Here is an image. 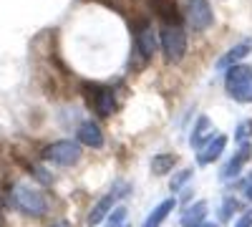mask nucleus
Returning <instances> with one entry per match:
<instances>
[{
  "label": "nucleus",
  "instance_id": "nucleus-21",
  "mask_svg": "<svg viewBox=\"0 0 252 227\" xmlns=\"http://www.w3.org/2000/svg\"><path fill=\"white\" fill-rule=\"evenodd\" d=\"M250 134H252V121H242L240 127H237V131H235V139L237 141H245Z\"/></svg>",
  "mask_w": 252,
  "mask_h": 227
},
{
  "label": "nucleus",
  "instance_id": "nucleus-11",
  "mask_svg": "<svg viewBox=\"0 0 252 227\" xmlns=\"http://www.w3.org/2000/svg\"><path fill=\"white\" fill-rule=\"evenodd\" d=\"M78 141L83 147H91V149H98L103 147V131L96 121H83L78 127Z\"/></svg>",
  "mask_w": 252,
  "mask_h": 227
},
{
  "label": "nucleus",
  "instance_id": "nucleus-5",
  "mask_svg": "<svg viewBox=\"0 0 252 227\" xmlns=\"http://www.w3.org/2000/svg\"><path fill=\"white\" fill-rule=\"evenodd\" d=\"M83 96H86L89 106L96 109L101 116H111V111L116 109L114 101V91L109 86H98V84H83Z\"/></svg>",
  "mask_w": 252,
  "mask_h": 227
},
{
  "label": "nucleus",
  "instance_id": "nucleus-20",
  "mask_svg": "<svg viewBox=\"0 0 252 227\" xmlns=\"http://www.w3.org/2000/svg\"><path fill=\"white\" fill-rule=\"evenodd\" d=\"M235 210H237V199L227 195V197L222 199V212H220V217H222V222H227L229 217H232V212H235Z\"/></svg>",
  "mask_w": 252,
  "mask_h": 227
},
{
  "label": "nucleus",
  "instance_id": "nucleus-12",
  "mask_svg": "<svg viewBox=\"0 0 252 227\" xmlns=\"http://www.w3.org/2000/svg\"><path fill=\"white\" fill-rule=\"evenodd\" d=\"M247 53H252V38H247V40H242V43H237L235 48H229V51L217 61V71H227L229 66L240 64V61H242Z\"/></svg>",
  "mask_w": 252,
  "mask_h": 227
},
{
  "label": "nucleus",
  "instance_id": "nucleus-1",
  "mask_svg": "<svg viewBox=\"0 0 252 227\" xmlns=\"http://www.w3.org/2000/svg\"><path fill=\"white\" fill-rule=\"evenodd\" d=\"M224 86L227 94L232 96L240 104H252V66L245 64H235L224 71Z\"/></svg>",
  "mask_w": 252,
  "mask_h": 227
},
{
  "label": "nucleus",
  "instance_id": "nucleus-24",
  "mask_svg": "<svg viewBox=\"0 0 252 227\" xmlns=\"http://www.w3.org/2000/svg\"><path fill=\"white\" fill-rule=\"evenodd\" d=\"M51 227H68L66 222H58V225H51Z\"/></svg>",
  "mask_w": 252,
  "mask_h": 227
},
{
  "label": "nucleus",
  "instance_id": "nucleus-17",
  "mask_svg": "<svg viewBox=\"0 0 252 227\" xmlns=\"http://www.w3.org/2000/svg\"><path fill=\"white\" fill-rule=\"evenodd\" d=\"M174 164H177V157L174 154H157V157H152V172L157 177H164V174L172 172Z\"/></svg>",
  "mask_w": 252,
  "mask_h": 227
},
{
  "label": "nucleus",
  "instance_id": "nucleus-15",
  "mask_svg": "<svg viewBox=\"0 0 252 227\" xmlns=\"http://www.w3.org/2000/svg\"><path fill=\"white\" fill-rule=\"evenodd\" d=\"M177 207V199L174 197H169V199H164V202H159L157 207L149 212V217L144 220V225L141 227H161V222L169 217V212Z\"/></svg>",
  "mask_w": 252,
  "mask_h": 227
},
{
  "label": "nucleus",
  "instance_id": "nucleus-10",
  "mask_svg": "<svg viewBox=\"0 0 252 227\" xmlns=\"http://www.w3.org/2000/svg\"><path fill=\"white\" fill-rule=\"evenodd\" d=\"M149 5H152L154 15L161 20L164 26H179L182 13H179V8H177L174 0H149Z\"/></svg>",
  "mask_w": 252,
  "mask_h": 227
},
{
  "label": "nucleus",
  "instance_id": "nucleus-6",
  "mask_svg": "<svg viewBox=\"0 0 252 227\" xmlns=\"http://www.w3.org/2000/svg\"><path fill=\"white\" fill-rule=\"evenodd\" d=\"M126 187V184L124 182H119L116 184V190L114 192H109V195H103L96 204H94V210L89 212V225L91 227H96V225H101L103 222V217H106L111 210H114V204H116V199L121 197V195H126V192H129V190H124Z\"/></svg>",
  "mask_w": 252,
  "mask_h": 227
},
{
  "label": "nucleus",
  "instance_id": "nucleus-4",
  "mask_svg": "<svg viewBox=\"0 0 252 227\" xmlns=\"http://www.w3.org/2000/svg\"><path fill=\"white\" fill-rule=\"evenodd\" d=\"M43 159L51 164H58V167H71V164H76L81 159V147L71 139H61L43 149Z\"/></svg>",
  "mask_w": 252,
  "mask_h": 227
},
{
  "label": "nucleus",
  "instance_id": "nucleus-7",
  "mask_svg": "<svg viewBox=\"0 0 252 227\" xmlns=\"http://www.w3.org/2000/svg\"><path fill=\"white\" fill-rule=\"evenodd\" d=\"M187 18H189V23H192V28H194V31H207L209 26L215 23L212 8H209L207 0H189Z\"/></svg>",
  "mask_w": 252,
  "mask_h": 227
},
{
  "label": "nucleus",
  "instance_id": "nucleus-14",
  "mask_svg": "<svg viewBox=\"0 0 252 227\" xmlns=\"http://www.w3.org/2000/svg\"><path fill=\"white\" fill-rule=\"evenodd\" d=\"M207 212H209V210H207V202L199 199V202H194V204H189V207L182 212L179 222H182V227H199V225L204 222Z\"/></svg>",
  "mask_w": 252,
  "mask_h": 227
},
{
  "label": "nucleus",
  "instance_id": "nucleus-16",
  "mask_svg": "<svg viewBox=\"0 0 252 227\" xmlns=\"http://www.w3.org/2000/svg\"><path fill=\"white\" fill-rule=\"evenodd\" d=\"M136 48H139V53L144 58H152L154 56V51H157V35H154V31L149 26L136 28Z\"/></svg>",
  "mask_w": 252,
  "mask_h": 227
},
{
  "label": "nucleus",
  "instance_id": "nucleus-19",
  "mask_svg": "<svg viewBox=\"0 0 252 227\" xmlns=\"http://www.w3.org/2000/svg\"><path fill=\"white\" fill-rule=\"evenodd\" d=\"M189 179H192V169H182V172H177V174L172 177V182H169V190H172V192L182 190Z\"/></svg>",
  "mask_w": 252,
  "mask_h": 227
},
{
  "label": "nucleus",
  "instance_id": "nucleus-18",
  "mask_svg": "<svg viewBox=\"0 0 252 227\" xmlns=\"http://www.w3.org/2000/svg\"><path fill=\"white\" fill-rule=\"evenodd\" d=\"M106 217H109L106 227H124L126 225V207H114Z\"/></svg>",
  "mask_w": 252,
  "mask_h": 227
},
{
  "label": "nucleus",
  "instance_id": "nucleus-2",
  "mask_svg": "<svg viewBox=\"0 0 252 227\" xmlns=\"http://www.w3.org/2000/svg\"><path fill=\"white\" fill-rule=\"evenodd\" d=\"M159 43L164 48V56L169 64H179V61L187 56V33L182 31V26H164Z\"/></svg>",
  "mask_w": 252,
  "mask_h": 227
},
{
  "label": "nucleus",
  "instance_id": "nucleus-9",
  "mask_svg": "<svg viewBox=\"0 0 252 227\" xmlns=\"http://www.w3.org/2000/svg\"><path fill=\"white\" fill-rule=\"evenodd\" d=\"M250 157H252V147H250L247 141H240V149L232 154V159L224 164V169L220 172V177H222V179H232V177H237V174L242 172V167L250 162Z\"/></svg>",
  "mask_w": 252,
  "mask_h": 227
},
{
  "label": "nucleus",
  "instance_id": "nucleus-22",
  "mask_svg": "<svg viewBox=\"0 0 252 227\" xmlns=\"http://www.w3.org/2000/svg\"><path fill=\"white\" fill-rule=\"evenodd\" d=\"M235 227H252V210H247L240 220H237V225Z\"/></svg>",
  "mask_w": 252,
  "mask_h": 227
},
{
  "label": "nucleus",
  "instance_id": "nucleus-25",
  "mask_svg": "<svg viewBox=\"0 0 252 227\" xmlns=\"http://www.w3.org/2000/svg\"><path fill=\"white\" fill-rule=\"evenodd\" d=\"M199 227H217V225H204V222H202V225H199Z\"/></svg>",
  "mask_w": 252,
  "mask_h": 227
},
{
  "label": "nucleus",
  "instance_id": "nucleus-8",
  "mask_svg": "<svg viewBox=\"0 0 252 227\" xmlns=\"http://www.w3.org/2000/svg\"><path fill=\"white\" fill-rule=\"evenodd\" d=\"M224 147H227V136H224V134H215L207 144H202V147H199V152H197V164H199V167H207V164L217 162V159L222 157Z\"/></svg>",
  "mask_w": 252,
  "mask_h": 227
},
{
  "label": "nucleus",
  "instance_id": "nucleus-23",
  "mask_svg": "<svg viewBox=\"0 0 252 227\" xmlns=\"http://www.w3.org/2000/svg\"><path fill=\"white\" fill-rule=\"evenodd\" d=\"M245 197H247V199L252 202V182H250V184H247V187H245Z\"/></svg>",
  "mask_w": 252,
  "mask_h": 227
},
{
  "label": "nucleus",
  "instance_id": "nucleus-26",
  "mask_svg": "<svg viewBox=\"0 0 252 227\" xmlns=\"http://www.w3.org/2000/svg\"><path fill=\"white\" fill-rule=\"evenodd\" d=\"M0 227H3V220H0Z\"/></svg>",
  "mask_w": 252,
  "mask_h": 227
},
{
  "label": "nucleus",
  "instance_id": "nucleus-3",
  "mask_svg": "<svg viewBox=\"0 0 252 227\" xmlns=\"http://www.w3.org/2000/svg\"><path fill=\"white\" fill-rule=\"evenodd\" d=\"M15 202L26 215H33V217L46 215V210H48V202H46L43 192L38 187H33V184H18L15 187Z\"/></svg>",
  "mask_w": 252,
  "mask_h": 227
},
{
  "label": "nucleus",
  "instance_id": "nucleus-13",
  "mask_svg": "<svg viewBox=\"0 0 252 227\" xmlns=\"http://www.w3.org/2000/svg\"><path fill=\"white\" fill-rule=\"evenodd\" d=\"M212 136H215V124H212V119H209V116H199L197 124H194V129H192V136H189L192 147L199 149L202 144H207Z\"/></svg>",
  "mask_w": 252,
  "mask_h": 227
}]
</instances>
